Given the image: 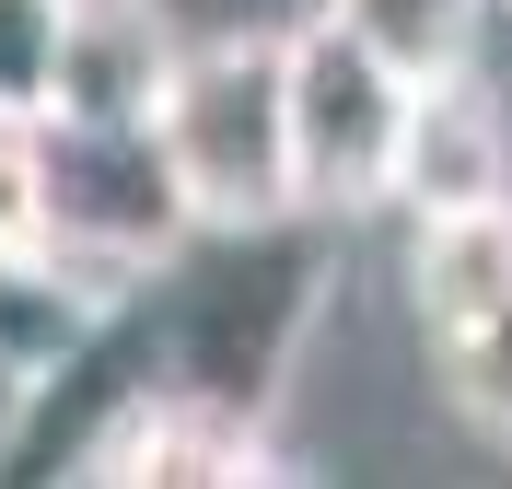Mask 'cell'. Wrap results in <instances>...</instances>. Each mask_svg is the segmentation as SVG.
I'll return each instance as SVG.
<instances>
[{
  "mask_svg": "<svg viewBox=\"0 0 512 489\" xmlns=\"http://www.w3.org/2000/svg\"><path fill=\"white\" fill-rule=\"evenodd\" d=\"M326 280H338V222L315 210H268V222H187L175 257L140 280V338H152V373L222 396L245 420H280L291 361L326 315Z\"/></svg>",
  "mask_w": 512,
  "mask_h": 489,
  "instance_id": "cell-1",
  "label": "cell"
},
{
  "mask_svg": "<svg viewBox=\"0 0 512 489\" xmlns=\"http://www.w3.org/2000/svg\"><path fill=\"white\" fill-rule=\"evenodd\" d=\"M152 152L187 198V222H268L291 198V105H280V24H222L175 35L152 94Z\"/></svg>",
  "mask_w": 512,
  "mask_h": 489,
  "instance_id": "cell-2",
  "label": "cell"
},
{
  "mask_svg": "<svg viewBox=\"0 0 512 489\" xmlns=\"http://www.w3.org/2000/svg\"><path fill=\"white\" fill-rule=\"evenodd\" d=\"M24 175H35V245L94 292H140L187 233V198L140 117H24Z\"/></svg>",
  "mask_w": 512,
  "mask_h": 489,
  "instance_id": "cell-3",
  "label": "cell"
},
{
  "mask_svg": "<svg viewBox=\"0 0 512 489\" xmlns=\"http://www.w3.org/2000/svg\"><path fill=\"white\" fill-rule=\"evenodd\" d=\"M280 105H291V198L315 222L396 210V152H408V105H419L396 59L303 12V24H280Z\"/></svg>",
  "mask_w": 512,
  "mask_h": 489,
  "instance_id": "cell-4",
  "label": "cell"
},
{
  "mask_svg": "<svg viewBox=\"0 0 512 489\" xmlns=\"http://www.w3.org/2000/svg\"><path fill=\"white\" fill-rule=\"evenodd\" d=\"M59 478L94 489H233V478H291L280 466V420H245L222 396L175 385V373H140L70 431Z\"/></svg>",
  "mask_w": 512,
  "mask_h": 489,
  "instance_id": "cell-5",
  "label": "cell"
},
{
  "mask_svg": "<svg viewBox=\"0 0 512 489\" xmlns=\"http://www.w3.org/2000/svg\"><path fill=\"white\" fill-rule=\"evenodd\" d=\"M466 198H512V117L489 94V70H443L408 105V152H396V210H466Z\"/></svg>",
  "mask_w": 512,
  "mask_h": 489,
  "instance_id": "cell-6",
  "label": "cell"
},
{
  "mask_svg": "<svg viewBox=\"0 0 512 489\" xmlns=\"http://www.w3.org/2000/svg\"><path fill=\"white\" fill-rule=\"evenodd\" d=\"M175 35L187 24L163 0H70L59 12V70H47V117H152Z\"/></svg>",
  "mask_w": 512,
  "mask_h": 489,
  "instance_id": "cell-7",
  "label": "cell"
},
{
  "mask_svg": "<svg viewBox=\"0 0 512 489\" xmlns=\"http://www.w3.org/2000/svg\"><path fill=\"white\" fill-rule=\"evenodd\" d=\"M512 292V198H466V210H419L408 222V315L443 350L489 303Z\"/></svg>",
  "mask_w": 512,
  "mask_h": 489,
  "instance_id": "cell-8",
  "label": "cell"
},
{
  "mask_svg": "<svg viewBox=\"0 0 512 489\" xmlns=\"http://www.w3.org/2000/svg\"><path fill=\"white\" fill-rule=\"evenodd\" d=\"M338 35H361L373 59H396L408 82H443V70L489 59V24H501V0H315Z\"/></svg>",
  "mask_w": 512,
  "mask_h": 489,
  "instance_id": "cell-9",
  "label": "cell"
},
{
  "mask_svg": "<svg viewBox=\"0 0 512 489\" xmlns=\"http://www.w3.org/2000/svg\"><path fill=\"white\" fill-rule=\"evenodd\" d=\"M431 373H443L454 420L478 431V443H501V455H512V292L489 303L466 338H443V350H431Z\"/></svg>",
  "mask_w": 512,
  "mask_h": 489,
  "instance_id": "cell-10",
  "label": "cell"
},
{
  "mask_svg": "<svg viewBox=\"0 0 512 489\" xmlns=\"http://www.w3.org/2000/svg\"><path fill=\"white\" fill-rule=\"evenodd\" d=\"M59 12H70V0H0V117H47Z\"/></svg>",
  "mask_w": 512,
  "mask_h": 489,
  "instance_id": "cell-11",
  "label": "cell"
},
{
  "mask_svg": "<svg viewBox=\"0 0 512 489\" xmlns=\"http://www.w3.org/2000/svg\"><path fill=\"white\" fill-rule=\"evenodd\" d=\"M501 12H512V0H501Z\"/></svg>",
  "mask_w": 512,
  "mask_h": 489,
  "instance_id": "cell-12",
  "label": "cell"
}]
</instances>
